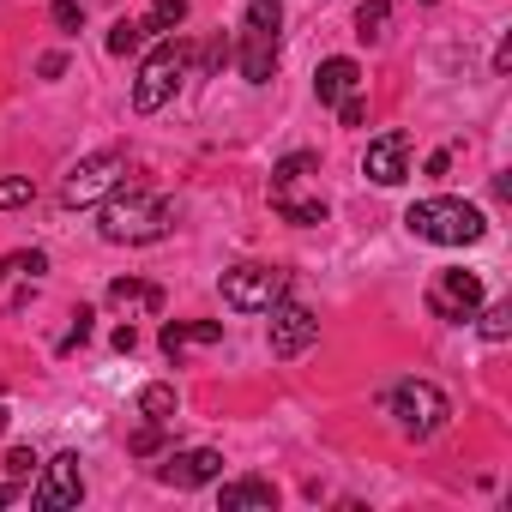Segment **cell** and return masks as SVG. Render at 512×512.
<instances>
[{"label":"cell","mask_w":512,"mask_h":512,"mask_svg":"<svg viewBox=\"0 0 512 512\" xmlns=\"http://www.w3.org/2000/svg\"><path fill=\"white\" fill-rule=\"evenodd\" d=\"M175 223L169 199L163 193H145V187H115L103 199V241H127V247H145V241H163Z\"/></svg>","instance_id":"1"},{"label":"cell","mask_w":512,"mask_h":512,"mask_svg":"<svg viewBox=\"0 0 512 512\" xmlns=\"http://www.w3.org/2000/svg\"><path fill=\"white\" fill-rule=\"evenodd\" d=\"M404 223H410V235H422V241H434V247H470V241H482V229H488V217H482L476 205L446 199V193L416 199V205L404 211Z\"/></svg>","instance_id":"2"},{"label":"cell","mask_w":512,"mask_h":512,"mask_svg":"<svg viewBox=\"0 0 512 512\" xmlns=\"http://www.w3.org/2000/svg\"><path fill=\"white\" fill-rule=\"evenodd\" d=\"M386 416L398 422V434L428 440V434H440V428H446L452 404H446V392H440L434 380H398V386L386 392Z\"/></svg>","instance_id":"3"},{"label":"cell","mask_w":512,"mask_h":512,"mask_svg":"<svg viewBox=\"0 0 512 512\" xmlns=\"http://www.w3.org/2000/svg\"><path fill=\"white\" fill-rule=\"evenodd\" d=\"M181 73H187V43H181V37H163V43L145 55V67H139V85H133V109H139V115H157V109L175 97Z\"/></svg>","instance_id":"4"},{"label":"cell","mask_w":512,"mask_h":512,"mask_svg":"<svg viewBox=\"0 0 512 512\" xmlns=\"http://www.w3.org/2000/svg\"><path fill=\"white\" fill-rule=\"evenodd\" d=\"M121 151H97V157H85V163H73L67 169V181H61V205L67 211H85V205H97V199H109L115 187H121Z\"/></svg>","instance_id":"5"},{"label":"cell","mask_w":512,"mask_h":512,"mask_svg":"<svg viewBox=\"0 0 512 512\" xmlns=\"http://www.w3.org/2000/svg\"><path fill=\"white\" fill-rule=\"evenodd\" d=\"M278 296H284V272H272V266H235V272H223V302L235 314H266Z\"/></svg>","instance_id":"6"},{"label":"cell","mask_w":512,"mask_h":512,"mask_svg":"<svg viewBox=\"0 0 512 512\" xmlns=\"http://www.w3.org/2000/svg\"><path fill=\"white\" fill-rule=\"evenodd\" d=\"M428 308L440 314V320H476V308H482V278L476 272H440L434 284H428Z\"/></svg>","instance_id":"7"},{"label":"cell","mask_w":512,"mask_h":512,"mask_svg":"<svg viewBox=\"0 0 512 512\" xmlns=\"http://www.w3.org/2000/svg\"><path fill=\"white\" fill-rule=\"evenodd\" d=\"M85 500V470H79V452H61L43 464V482H37V506L43 512H67Z\"/></svg>","instance_id":"8"},{"label":"cell","mask_w":512,"mask_h":512,"mask_svg":"<svg viewBox=\"0 0 512 512\" xmlns=\"http://www.w3.org/2000/svg\"><path fill=\"white\" fill-rule=\"evenodd\" d=\"M266 314H272V356H284V362L302 356V350L320 338V320H314L302 302H272Z\"/></svg>","instance_id":"9"},{"label":"cell","mask_w":512,"mask_h":512,"mask_svg":"<svg viewBox=\"0 0 512 512\" xmlns=\"http://www.w3.org/2000/svg\"><path fill=\"white\" fill-rule=\"evenodd\" d=\"M223 476V452L217 446H187V452H169V464L157 470V482L169 488H205Z\"/></svg>","instance_id":"10"},{"label":"cell","mask_w":512,"mask_h":512,"mask_svg":"<svg viewBox=\"0 0 512 512\" xmlns=\"http://www.w3.org/2000/svg\"><path fill=\"white\" fill-rule=\"evenodd\" d=\"M362 175H368L374 187H398V181L410 175V133H380V139L368 145V157H362Z\"/></svg>","instance_id":"11"},{"label":"cell","mask_w":512,"mask_h":512,"mask_svg":"<svg viewBox=\"0 0 512 512\" xmlns=\"http://www.w3.org/2000/svg\"><path fill=\"white\" fill-rule=\"evenodd\" d=\"M241 79L247 85H266L278 73V31H241Z\"/></svg>","instance_id":"12"},{"label":"cell","mask_w":512,"mask_h":512,"mask_svg":"<svg viewBox=\"0 0 512 512\" xmlns=\"http://www.w3.org/2000/svg\"><path fill=\"white\" fill-rule=\"evenodd\" d=\"M223 338V326L217 320H169L163 332H157V344H163V356L169 362H181L187 350H205V344H217Z\"/></svg>","instance_id":"13"},{"label":"cell","mask_w":512,"mask_h":512,"mask_svg":"<svg viewBox=\"0 0 512 512\" xmlns=\"http://www.w3.org/2000/svg\"><path fill=\"white\" fill-rule=\"evenodd\" d=\"M356 85H362V67L350 61V55H332V61H320V73H314V97L320 103H344V97H356Z\"/></svg>","instance_id":"14"},{"label":"cell","mask_w":512,"mask_h":512,"mask_svg":"<svg viewBox=\"0 0 512 512\" xmlns=\"http://www.w3.org/2000/svg\"><path fill=\"white\" fill-rule=\"evenodd\" d=\"M109 302H115L127 320H151V314H163V290L145 284V278H115V284H109Z\"/></svg>","instance_id":"15"},{"label":"cell","mask_w":512,"mask_h":512,"mask_svg":"<svg viewBox=\"0 0 512 512\" xmlns=\"http://www.w3.org/2000/svg\"><path fill=\"white\" fill-rule=\"evenodd\" d=\"M253 506H278V488L266 482V476H241V482H229L223 488V512H253Z\"/></svg>","instance_id":"16"},{"label":"cell","mask_w":512,"mask_h":512,"mask_svg":"<svg viewBox=\"0 0 512 512\" xmlns=\"http://www.w3.org/2000/svg\"><path fill=\"white\" fill-rule=\"evenodd\" d=\"M272 205L290 217V223H326V199L314 193V199H302L296 187H272Z\"/></svg>","instance_id":"17"},{"label":"cell","mask_w":512,"mask_h":512,"mask_svg":"<svg viewBox=\"0 0 512 512\" xmlns=\"http://www.w3.org/2000/svg\"><path fill=\"white\" fill-rule=\"evenodd\" d=\"M181 25H187V0H151V13L139 19L145 37H169V31H181Z\"/></svg>","instance_id":"18"},{"label":"cell","mask_w":512,"mask_h":512,"mask_svg":"<svg viewBox=\"0 0 512 512\" xmlns=\"http://www.w3.org/2000/svg\"><path fill=\"white\" fill-rule=\"evenodd\" d=\"M247 31H278L284 37V0H247Z\"/></svg>","instance_id":"19"},{"label":"cell","mask_w":512,"mask_h":512,"mask_svg":"<svg viewBox=\"0 0 512 512\" xmlns=\"http://www.w3.org/2000/svg\"><path fill=\"white\" fill-rule=\"evenodd\" d=\"M386 19H392L386 0H368V7H356V37H362V43H374V37L386 31Z\"/></svg>","instance_id":"20"},{"label":"cell","mask_w":512,"mask_h":512,"mask_svg":"<svg viewBox=\"0 0 512 512\" xmlns=\"http://www.w3.org/2000/svg\"><path fill=\"white\" fill-rule=\"evenodd\" d=\"M139 410H145L151 422H169V416H175V386H145V392H139Z\"/></svg>","instance_id":"21"},{"label":"cell","mask_w":512,"mask_h":512,"mask_svg":"<svg viewBox=\"0 0 512 512\" xmlns=\"http://www.w3.org/2000/svg\"><path fill=\"white\" fill-rule=\"evenodd\" d=\"M0 272H7V278H43L49 272V260H43V253H7V260H0Z\"/></svg>","instance_id":"22"},{"label":"cell","mask_w":512,"mask_h":512,"mask_svg":"<svg viewBox=\"0 0 512 512\" xmlns=\"http://www.w3.org/2000/svg\"><path fill=\"white\" fill-rule=\"evenodd\" d=\"M314 169H320V157H314V151H290V157L272 169V181H308Z\"/></svg>","instance_id":"23"},{"label":"cell","mask_w":512,"mask_h":512,"mask_svg":"<svg viewBox=\"0 0 512 512\" xmlns=\"http://www.w3.org/2000/svg\"><path fill=\"white\" fill-rule=\"evenodd\" d=\"M506 332H512V302H494V308L482 314V338H488V344H506Z\"/></svg>","instance_id":"24"},{"label":"cell","mask_w":512,"mask_h":512,"mask_svg":"<svg viewBox=\"0 0 512 512\" xmlns=\"http://www.w3.org/2000/svg\"><path fill=\"white\" fill-rule=\"evenodd\" d=\"M145 43V31H139V19H121L115 31H109V55H133Z\"/></svg>","instance_id":"25"},{"label":"cell","mask_w":512,"mask_h":512,"mask_svg":"<svg viewBox=\"0 0 512 512\" xmlns=\"http://www.w3.org/2000/svg\"><path fill=\"white\" fill-rule=\"evenodd\" d=\"M37 199V187L25 181V175H7V181H0V211H13V205H31Z\"/></svg>","instance_id":"26"},{"label":"cell","mask_w":512,"mask_h":512,"mask_svg":"<svg viewBox=\"0 0 512 512\" xmlns=\"http://www.w3.org/2000/svg\"><path fill=\"white\" fill-rule=\"evenodd\" d=\"M37 470H43V464H37L31 446H13V452H7V476H13V482H31Z\"/></svg>","instance_id":"27"},{"label":"cell","mask_w":512,"mask_h":512,"mask_svg":"<svg viewBox=\"0 0 512 512\" xmlns=\"http://www.w3.org/2000/svg\"><path fill=\"white\" fill-rule=\"evenodd\" d=\"M127 446H133L139 458H151V452L163 446V422H151V416H145V428H133V440H127Z\"/></svg>","instance_id":"28"},{"label":"cell","mask_w":512,"mask_h":512,"mask_svg":"<svg viewBox=\"0 0 512 512\" xmlns=\"http://www.w3.org/2000/svg\"><path fill=\"white\" fill-rule=\"evenodd\" d=\"M91 320H97L91 308H79V314H73V326H67V338H61V356H67V350H79V344L91 338Z\"/></svg>","instance_id":"29"},{"label":"cell","mask_w":512,"mask_h":512,"mask_svg":"<svg viewBox=\"0 0 512 512\" xmlns=\"http://www.w3.org/2000/svg\"><path fill=\"white\" fill-rule=\"evenodd\" d=\"M49 19H55L61 31H79V25H85V7H79V0H55V7H49Z\"/></svg>","instance_id":"30"},{"label":"cell","mask_w":512,"mask_h":512,"mask_svg":"<svg viewBox=\"0 0 512 512\" xmlns=\"http://www.w3.org/2000/svg\"><path fill=\"white\" fill-rule=\"evenodd\" d=\"M338 115H344V127H362V121H368V103H362V97H344Z\"/></svg>","instance_id":"31"},{"label":"cell","mask_w":512,"mask_h":512,"mask_svg":"<svg viewBox=\"0 0 512 512\" xmlns=\"http://www.w3.org/2000/svg\"><path fill=\"white\" fill-rule=\"evenodd\" d=\"M67 73V55H43V79H61Z\"/></svg>","instance_id":"32"},{"label":"cell","mask_w":512,"mask_h":512,"mask_svg":"<svg viewBox=\"0 0 512 512\" xmlns=\"http://www.w3.org/2000/svg\"><path fill=\"white\" fill-rule=\"evenodd\" d=\"M13 494H19V482H13V476H7V482H0V506H7V500H13Z\"/></svg>","instance_id":"33"},{"label":"cell","mask_w":512,"mask_h":512,"mask_svg":"<svg viewBox=\"0 0 512 512\" xmlns=\"http://www.w3.org/2000/svg\"><path fill=\"white\" fill-rule=\"evenodd\" d=\"M0 428H7V410H0Z\"/></svg>","instance_id":"34"}]
</instances>
